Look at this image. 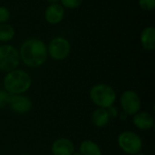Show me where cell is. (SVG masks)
<instances>
[{
    "label": "cell",
    "mask_w": 155,
    "mask_h": 155,
    "mask_svg": "<svg viewBox=\"0 0 155 155\" xmlns=\"http://www.w3.org/2000/svg\"><path fill=\"white\" fill-rule=\"evenodd\" d=\"M19 56L25 65L33 68L39 67L46 61L47 49L43 41L35 38L27 39L20 47Z\"/></svg>",
    "instance_id": "obj_1"
},
{
    "label": "cell",
    "mask_w": 155,
    "mask_h": 155,
    "mask_svg": "<svg viewBox=\"0 0 155 155\" xmlns=\"http://www.w3.org/2000/svg\"><path fill=\"white\" fill-rule=\"evenodd\" d=\"M31 84L30 75L23 70L15 69L10 71L4 78L5 90L10 94H22L30 88Z\"/></svg>",
    "instance_id": "obj_2"
},
{
    "label": "cell",
    "mask_w": 155,
    "mask_h": 155,
    "mask_svg": "<svg viewBox=\"0 0 155 155\" xmlns=\"http://www.w3.org/2000/svg\"><path fill=\"white\" fill-rule=\"evenodd\" d=\"M90 98L99 108L107 109L114 104L116 100V94L112 86L104 84H99L93 86L90 90Z\"/></svg>",
    "instance_id": "obj_3"
},
{
    "label": "cell",
    "mask_w": 155,
    "mask_h": 155,
    "mask_svg": "<svg viewBox=\"0 0 155 155\" xmlns=\"http://www.w3.org/2000/svg\"><path fill=\"white\" fill-rule=\"evenodd\" d=\"M118 144L124 153L135 155L141 152L143 141L137 134L131 131H125L119 135Z\"/></svg>",
    "instance_id": "obj_4"
},
{
    "label": "cell",
    "mask_w": 155,
    "mask_h": 155,
    "mask_svg": "<svg viewBox=\"0 0 155 155\" xmlns=\"http://www.w3.org/2000/svg\"><path fill=\"white\" fill-rule=\"evenodd\" d=\"M20 63L17 50L10 45H0V70L10 72L15 70Z\"/></svg>",
    "instance_id": "obj_5"
},
{
    "label": "cell",
    "mask_w": 155,
    "mask_h": 155,
    "mask_svg": "<svg viewBox=\"0 0 155 155\" xmlns=\"http://www.w3.org/2000/svg\"><path fill=\"white\" fill-rule=\"evenodd\" d=\"M47 50L53 59L60 61L65 59L69 55L71 45L67 39L64 37H55L49 43Z\"/></svg>",
    "instance_id": "obj_6"
},
{
    "label": "cell",
    "mask_w": 155,
    "mask_h": 155,
    "mask_svg": "<svg viewBox=\"0 0 155 155\" xmlns=\"http://www.w3.org/2000/svg\"><path fill=\"white\" fill-rule=\"evenodd\" d=\"M121 105L124 113L127 115H134L141 109L140 97L135 92L127 90L121 95Z\"/></svg>",
    "instance_id": "obj_7"
},
{
    "label": "cell",
    "mask_w": 155,
    "mask_h": 155,
    "mask_svg": "<svg viewBox=\"0 0 155 155\" xmlns=\"http://www.w3.org/2000/svg\"><path fill=\"white\" fill-rule=\"evenodd\" d=\"M10 108L16 114H25L32 108L31 100L23 94H12L9 104Z\"/></svg>",
    "instance_id": "obj_8"
},
{
    "label": "cell",
    "mask_w": 155,
    "mask_h": 155,
    "mask_svg": "<svg viewBox=\"0 0 155 155\" xmlns=\"http://www.w3.org/2000/svg\"><path fill=\"white\" fill-rule=\"evenodd\" d=\"M51 150L54 155H73L74 145L67 138H59L53 143Z\"/></svg>",
    "instance_id": "obj_9"
},
{
    "label": "cell",
    "mask_w": 155,
    "mask_h": 155,
    "mask_svg": "<svg viewBox=\"0 0 155 155\" xmlns=\"http://www.w3.org/2000/svg\"><path fill=\"white\" fill-rule=\"evenodd\" d=\"M64 15V9L60 4H51L46 7L45 12V20L52 25L60 23Z\"/></svg>",
    "instance_id": "obj_10"
},
{
    "label": "cell",
    "mask_w": 155,
    "mask_h": 155,
    "mask_svg": "<svg viewBox=\"0 0 155 155\" xmlns=\"http://www.w3.org/2000/svg\"><path fill=\"white\" fill-rule=\"evenodd\" d=\"M133 122L137 128L143 131L150 130L154 125V120L153 116L145 112H138L137 114H135Z\"/></svg>",
    "instance_id": "obj_11"
},
{
    "label": "cell",
    "mask_w": 155,
    "mask_h": 155,
    "mask_svg": "<svg viewBox=\"0 0 155 155\" xmlns=\"http://www.w3.org/2000/svg\"><path fill=\"white\" fill-rule=\"evenodd\" d=\"M141 43L144 49L153 51L155 49V29L153 26L144 28L141 34Z\"/></svg>",
    "instance_id": "obj_12"
},
{
    "label": "cell",
    "mask_w": 155,
    "mask_h": 155,
    "mask_svg": "<svg viewBox=\"0 0 155 155\" xmlns=\"http://www.w3.org/2000/svg\"><path fill=\"white\" fill-rule=\"evenodd\" d=\"M79 150L82 155H102V151L99 145L91 140L83 141L80 144Z\"/></svg>",
    "instance_id": "obj_13"
},
{
    "label": "cell",
    "mask_w": 155,
    "mask_h": 155,
    "mask_svg": "<svg viewBox=\"0 0 155 155\" xmlns=\"http://www.w3.org/2000/svg\"><path fill=\"white\" fill-rule=\"evenodd\" d=\"M92 121L94 124L97 127H104L108 124L110 118L107 114L106 109L98 108L92 114Z\"/></svg>",
    "instance_id": "obj_14"
},
{
    "label": "cell",
    "mask_w": 155,
    "mask_h": 155,
    "mask_svg": "<svg viewBox=\"0 0 155 155\" xmlns=\"http://www.w3.org/2000/svg\"><path fill=\"white\" fill-rule=\"evenodd\" d=\"M15 35V29L8 24L0 25V41L7 42L10 41Z\"/></svg>",
    "instance_id": "obj_15"
},
{
    "label": "cell",
    "mask_w": 155,
    "mask_h": 155,
    "mask_svg": "<svg viewBox=\"0 0 155 155\" xmlns=\"http://www.w3.org/2000/svg\"><path fill=\"white\" fill-rule=\"evenodd\" d=\"M11 95L12 94H10L5 90H0V109L6 106L9 104Z\"/></svg>",
    "instance_id": "obj_16"
},
{
    "label": "cell",
    "mask_w": 155,
    "mask_h": 155,
    "mask_svg": "<svg viewBox=\"0 0 155 155\" xmlns=\"http://www.w3.org/2000/svg\"><path fill=\"white\" fill-rule=\"evenodd\" d=\"M60 1L63 6L73 9V8H76L80 6L84 0H60Z\"/></svg>",
    "instance_id": "obj_17"
},
{
    "label": "cell",
    "mask_w": 155,
    "mask_h": 155,
    "mask_svg": "<svg viewBox=\"0 0 155 155\" xmlns=\"http://www.w3.org/2000/svg\"><path fill=\"white\" fill-rule=\"evenodd\" d=\"M139 5L143 10H153L155 7V0H139Z\"/></svg>",
    "instance_id": "obj_18"
},
{
    "label": "cell",
    "mask_w": 155,
    "mask_h": 155,
    "mask_svg": "<svg viewBox=\"0 0 155 155\" xmlns=\"http://www.w3.org/2000/svg\"><path fill=\"white\" fill-rule=\"evenodd\" d=\"M10 18V12L6 7L0 6V24H4Z\"/></svg>",
    "instance_id": "obj_19"
},
{
    "label": "cell",
    "mask_w": 155,
    "mask_h": 155,
    "mask_svg": "<svg viewBox=\"0 0 155 155\" xmlns=\"http://www.w3.org/2000/svg\"><path fill=\"white\" fill-rule=\"evenodd\" d=\"M106 111H107V114H108L110 119H114V118H116V117L118 116V111H117V109H116L115 107H114V106L108 107V108L106 109Z\"/></svg>",
    "instance_id": "obj_20"
},
{
    "label": "cell",
    "mask_w": 155,
    "mask_h": 155,
    "mask_svg": "<svg viewBox=\"0 0 155 155\" xmlns=\"http://www.w3.org/2000/svg\"><path fill=\"white\" fill-rule=\"evenodd\" d=\"M120 117H121V119H122V120H125V119H126V117H127V114H126L125 113H124V112H123V114L120 115Z\"/></svg>",
    "instance_id": "obj_21"
},
{
    "label": "cell",
    "mask_w": 155,
    "mask_h": 155,
    "mask_svg": "<svg viewBox=\"0 0 155 155\" xmlns=\"http://www.w3.org/2000/svg\"><path fill=\"white\" fill-rule=\"evenodd\" d=\"M47 2H49V3H51V4H56L57 2H59L60 0H46Z\"/></svg>",
    "instance_id": "obj_22"
},
{
    "label": "cell",
    "mask_w": 155,
    "mask_h": 155,
    "mask_svg": "<svg viewBox=\"0 0 155 155\" xmlns=\"http://www.w3.org/2000/svg\"><path fill=\"white\" fill-rule=\"evenodd\" d=\"M73 155H82V154H81L80 153H73Z\"/></svg>",
    "instance_id": "obj_23"
},
{
    "label": "cell",
    "mask_w": 155,
    "mask_h": 155,
    "mask_svg": "<svg viewBox=\"0 0 155 155\" xmlns=\"http://www.w3.org/2000/svg\"><path fill=\"white\" fill-rule=\"evenodd\" d=\"M135 155H144V154H143V153H137V154H135Z\"/></svg>",
    "instance_id": "obj_24"
},
{
    "label": "cell",
    "mask_w": 155,
    "mask_h": 155,
    "mask_svg": "<svg viewBox=\"0 0 155 155\" xmlns=\"http://www.w3.org/2000/svg\"><path fill=\"white\" fill-rule=\"evenodd\" d=\"M21 155H28V154H21Z\"/></svg>",
    "instance_id": "obj_25"
}]
</instances>
